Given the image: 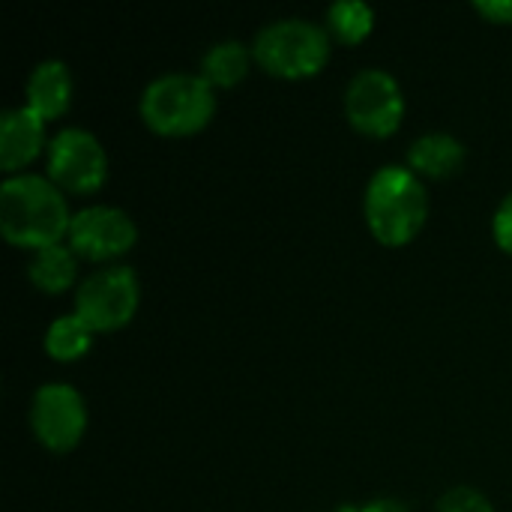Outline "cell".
I'll return each mask as SVG.
<instances>
[{
    "mask_svg": "<svg viewBox=\"0 0 512 512\" xmlns=\"http://www.w3.org/2000/svg\"><path fill=\"white\" fill-rule=\"evenodd\" d=\"M27 423H30L36 444L45 453L69 456L84 441L87 402L72 384H63V381L42 384L30 399Z\"/></svg>",
    "mask_w": 512,
    "mask_h": 512,
    "instance_id": "8",
    "label": "cell"
},
{
    "mask_svg": "<svg viewBox=\"0 0 512 512\" xmlns=\"http://www.w3.org/2000/svg\"><path fill=\"white\" fill-rule=\"evenodd\" d=\"M141 306V282L138 273L126 264H108L93 270L75 288V315L99 336L117 333L132 324Z\"/></svg>",
    "mask_w": 512,
    "mask_h": 512,
    "instance_id": "5",
    "label": "cell"
},
{
    "mask_svg": "<svg viewBox=\"0 0 512 512\" xmlns=\"http://www.w3.org/2000/svg\"><path fill=\"white\" fill-rule=\"evenodd\" d=\"M138 243V225L135 219L111 204H93L72 216L66 246L81 258L93 264H111L129 255Z\"/></svg>",
    "mask_w": 512,
    "mask_h": 512,
    "instance_id": "9",
    "label": "cell"
},
{
    "mask_svg": "<svg viewBox=\"0 0 512 512\" xmlns=\"http://www.w3.org/2000/svg\"><path fill=\"white\" fill-rule=\"evenodd\" d=\"M426 183L408 165H381L363 192V219L369 234L384 249L411 246L429 222Z\"/></svg>",
    "mask_w": 512,
    "mask_h": 512,
    "instance_id": "2",
    "label": "cell"
},
{
    "mask_svg": "<svg viewBox=\"0 0 512 512\" xmlns=\"http://www.w3.org/2000/svg\"><path fill=\"white\" fill-rule=\"evenodd\" d=\"M72 210L45 174H15L0 183V234L12 249L42 252L69 237Z\"/></svg>",
    "mask_w": 512,
    "mask_h": 512,
    "instance_id": "1",
    "label": "cell"
},
{
    "mask_svg": "<svg viewBox=\"0 0 512 512\" xmlns=\"http://www.w3.org/2000/svg\"><path fill=\"white\" fill-rule=\"evenodd\" d=\"M471 9L489 24H512V0H474Z\"/></svg>",
    "mask_w": 512,
    "mask_h": 512,
    "instance_id": "19",
    "label": "cell"
},
{
    "mask_svg": "<svg viewBox=\"0 0 512 512\" xmlns=\"http://www.w3.org/2000/svg\"><path fill=\"white\" fill-rule=\"evenodd\" d=\"M78 255L60 243V246H48L42 252H33L30 264H27V279L39 294L48 297H60L69 294L72 288H78Z\"/></svg>",
    "mask_w": 512,
    "mask_h": 512,
    "instance_id": "14",
    "label": "cell"
},
{
    "mask_svg": "<svg viewBox=\"0 0 512 512\" xmlns=\"http://www.w3.org/2000/svg\"><path fill=\"white\" fill-rule=\"evenodd\" d=\"M96 333L75 315H60L48 324L45 339H42V351L54 360V363H78L81 357L90 354Z\"/></svg>",
    "mask_w": 512,
    "mask_h": 512,
    "instance_id": "15",
    "label": "cell"
},
{
    "mask_svg": "<svg viewBox=\"0 0 512 512\" xmlns=\"http://www.w3.org/2000/svg\"><path fill=\"white\" fill-rule=\"evenodd\" d=\"M336 512H342V510H336Z\"/></svg>",
    "mask_w": 512,
    "mask_h": 512,
    "instance_id": "21",
    "label": "cell"
},
{
    "mask_svg": "<svg viewBox=\"0 0 512 512\" xmlns=\"http://www.w3.org/2000/svg\"><path fill=\"white\" fill-rule=\"evenodd\" d=\"M255 66L279 81H306L324 72L333 54V39L312 18H276L252 39Z\"/></svg>",
    "mask_w": 512,
    "mask_h": 512,
    "instance_id": "4",
    "label": "cell"
},
{
    "mask_svg": "<svg viewBox=\"0 0 512 512\" xmlns=\"http://www.w3.org/2000/svg\"><path fill=\"white\" fill-rule=\"evenodd\" d=\"M45 177L66 198L96 195L108 183V153L93 132L81 126H66L48 141Z\"/></svg>",
    "mask_w": 512,
    "mask_h": 512,
    "instance_id": "6",
    "label": "cell"
},
{
    "mask_svg": "<svg viewBox=\"0 0 512 512\" xmlns=\"http://www.w3.org/2000/svg\"><path fill=\"white\" fill-rule=\"evenodd\" d=\"M492 240L501 252L512 255V192L498 204L495 216H492Z\"/></svg>",
    "mask_w": 512,
    "mask_h": 512,
    "instance_id": "18",
    "label": "cell"
},
{
    "mask_svg": "<svg viewBox=\"0 0 512 512\" xmlns=\"http://www.w3.org/2000/svg\"><path fill=\"white\" fill-rule=\"evenodd\" d=\"M438 512H495V504L474 486H453L438 498Z\"/></svg>",
    "mask_w": 512,
    "mask_h": 512,
    "instance_id": "17",
    "label": "cell"
},
{
    "mask_svg": "<svg viewBox=\"0 0 512 512\" xmlns=\"http://www.w3.org/2000/svg\"><path fill=\"white\" fill-rule=\"evenodd\" d=\"M468 162V147L450 132H426L411 141L408 147V168L426 180H450Z\"/></svg>",
    "mask_w": 512,
    "mask_h": 512,
    "instance_id": "12",
    "label": "cell"
},
{
    "mask_svg": "<svg viewBox=\"0 0 512 512\" xmlns=\"http://www.w3.org/2000/svg\"><path fill=\"white\" fill-rule=\"evenodd\" d=\"M255 66V54L252 45L240 42V39H222L216 45H210L201 57V78L213 87V90H231L237 84H243L249 78Z\"/></svg>",
    "mask_w": 512,
    "mask_h": 512,
    "instance_id": "13",
    "label": "cell"
},
{
    "mask_svg": "<svg viewBox=\"0 0 512 512\" xmlns=\"http://www.w3.org/2000/svg\"><path fill=\"white\" fill-rule=\"evenodd\" d=\"M345 120L363 138H393L405 120V93L393 72L369 66L345 87Z\"/></svg>",
    "mask_w": 512,
    "mask_h": 512,
    "instance_id": "7",
    "label": "cell"
},
{
    "mask_svg": "<svg viewBox=\"0 0 512 512\" xmlns=\"http://www.w3.org/2000/svg\"><path fill=\"white\" fill-rule=\"evenodd\" d=\"M141 123L159 138H192L216 117V90L201 72H165L138 99Z\"/></svg>",
    "mask_w": 512,
    "mask_h": 512,
    "instance_id": "3",
    "label": "cell"
},
{
    "mask_svg": "<svg viewBox=\"0 0 512 512\" xmlns=\"http://www.w3.org/2000/svg\"><path fill=\"white\" fill-rule=\"evenodd\" d=\"M72 93H75V81L72 72L63 60H39L33 66V72L27 75L24 84V105L39 114L45 123L66 117V111L72 108Z\"/></svg>",
    "mask_w": 512,
    "mask_h": 512,
    "instance_id": "11",
    "label": "cell"
},
{
    "mask_svg": "<svg viewBox=\"0 0 512 512\" xmlns=\"http://www.w3.org/2000/svg\"><path fill=\"white\" fill-rule=\"evenodd\" d=\"M357 512H411L405 501L399 498H375V501H366L363 507H357Z\"/></svg>",
    "mask_w": 512,
    "mask_h": 512,
    "instance_id": "20",
    "label": "cell"
},
{
    "mask_svg": "<svg viewBox=\"0 0 512 512\" xmlns=\"http://www.w3.org/2000/svg\"><path fill=\"white\" fill-rule=\"evenodd\" d=\"M45 120L33 114L27 105L6 108L0 114V171L6 177L27 174V168L48 153L45 141Z\"/></svg>",
    "mask_w": 512,
    "mask_h": 512,
    "instance_id": "10",
    "label": "cell"
},
{
    "mask_svg": "<svg viewBox=\"0 0 512 512\" xmlns=\"http://www.w3.org/2000/svg\"><path fill=\"white\" fill-rule=\"evenodd\" d=\"M324 27H327L333 42L348 45V48L360 45L375 30V9L363 0H339L333 6H327Z\"/></svg>",
    "mask_w": 512,
    "mask_h": 512,
    "instance_id": "16",
    "label": "cell"
}]
</instances>
